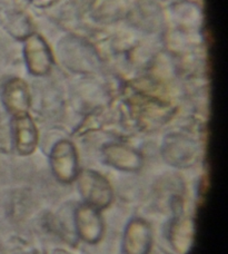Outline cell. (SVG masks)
Returning a JSON list of instances; mask_svg holds the SVG:
<instances>
[{
    "label": "cell",
    "instance_id": "6da1fadb",
    "mask_svg": "<svg viewBox=\"0 0 228 254\" xmlns=\"http://www.w3.org/2000/svg\"><path fill=\"white\" fill-rule=\"evenodd\" d=\"M77 187L85 204L102 212L114 201V189L109 181L98 172L86 170L77 176Z\"/></svg>",
    "mask_w": 228,
    "mask_h": 254
},
{
    "label": "cell",
    "instance_id": "7a4b0ae2",
    "mask_svg": "<svg viewBox=\"0 0 228 254\" xmlns=\"http://www.w3.org/2000/svg\"><path fill=\"white\" fill-rule=\"evenodd\" d=\"M50 167L59 182L65 184L75 182L79 174L78 153L75 145L67 139L55 144L50 152Z\"/></svg>",
    "mask_w": 228,
    "mask_h": 254
},
{
    "label": "cell",
    "instance_id": "3957f363",
    "mask_svg": "<svg viewBox=\"0 0 228 254\" xmlns=\"http://www.w3.org/2000/svg\"><path fill=\"white\" fill-rule=\"evenodd\" d=\"M76 232L84 242L98 243L105 233V223L102 212L87 204H81L75 211Z\"/></svg>",
    "mask_w": 228,
    "mask_h": 254
},
{
    "label": "cell",
    "instance_id": "277c9868",
    "mask_svg": "<svg viewBox=\"0 0 228 254\" xmlns=\"http://www.w3.org/2000/svg\"><path fill=\"white\" fill-rule=\"evenodd\" d=\"M153 246V231L147 221L133 219L127 224L121 250L124 254H149Z\"/></svg>",
    "mask_w": 228,
    "mask_h": 254
},
{
    "label": "cell",
    "instance_id": "5b68a950",
    "mask_svg": "<svg viewBox=\"0 0 228 254\" xmlns=\"http://www.w3.org/2000/svg\"><path fill=\"white\" fill-rule=\"evenodd\" d=\"M39 139L38 129L28 114L13 117V140L17 152L22 156L35 152Z\"/></svg>",
    "mask_w": 228,
    "mask_h": 254
},
{
    "label": "cell",
    "instance_id": "8992f818",
    "mask_svg": "<svg viewBox=\"0 0 228 254\" xmlns=\"http://www.w3.org/2000/svg\"><path fill=\"white\" fill-rule=\"evenodd\" d=\"M2 101L6 110L16 117L28 114L31 105V96L28 86L21 79H11L3 88Z\"/></svg>",
    "mask_w": 228,
    "mask_h": 254
},
{
    "label": "cell",
    "instance_id": "52a82bcc",
    "mask_svg": "<svg viewBox=\"0 0 228 254\" xmlns=\"http://www.w3.org/2000/svg\"><path fill=\"white\" fill-rule=\"evenodd\" d=\"M25 56L27 65L34 75H45L52 67V54L47 44L38 35H29L26 40Z\"/></svg>",
    "mask_w": 228,
    "mask_h": 254
},
{
    "label": "cell",
    "instance_id": "ba28073f",
    "mask_svg": "<svg viewBox=\"0 0 228 254\" xmlns=\"http://www.w3.org/2000/svg\"><path fill=\"white\" fill-rule=\"evenodd\" d=\"M104 155L108 164L120 171H138L143 165L140 154L124 145H109L104 149Z\"/></svg>",
    "mask_w": 228,
    "mask_h": 254
},
{
    "label": "cell",
    "instance_id": "9c48e42d",
    "mask_svg": "<svg viewBox=\"0 0 228 254\" xmlns=\"http://www.w3.org/2000/svg\"><path fill=\"white\" fill-rule=\"evenodd\" d=\"M49 254H72V253L65 251V250H54V251L50 252Z\"/></svg>",
    "mask_w": 228,
    "mask_h": 254
}]
</instances>
